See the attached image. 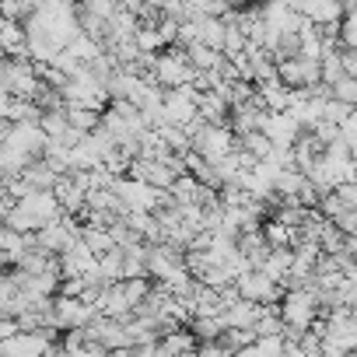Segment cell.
<instances>
[{
	"label": "cell",
	"mask_w": 357,
	"mask_h": 357,
	"mask_svg": "<svg viewBox=\"0 0 357 357\" xmlns=\"http://www.w3.org/2000/svg\"><path fill=\"white\" fill-rule=\"evenodd\" d=\"M277 315L284 326L291 329H308L315 319H319V301H315V291L305 284V287H284L280 301H277Z\"/></svg>",
	"instance_id": "1"
},
{
	"label": "cell",
	"mask_w": 357,
	"mask_h": 357,
	"mask_svg": "<svg viewBox=\"0 0 357 357\" xmlns=\"http://www.w3.org/2000/svg\"><path fill=\"white\" fill-rule=\"evenodd\" d=\"M190 151L200 154L207 165H218L225 154L235 151V133L225 123H204L193 137H190Z\"/></svg>",
	"instance_id": "2"
},
{
	"label": "cell",
	"mask_w": 357,
	"mask_h": 357,
	"mask_svg": "<svg viewBox=\"0 0 357 357\" xmlns=\"http://www.w3.org/2000/svg\"><path fill=\"white\" fill-rule=\"evenodd\" d=\"M193 74H197V70L186 63V56H183V50H178V46L151 60V81H154L158 88H165V91L190 84V81H193Z\"/></svg>",
	"instance_id": "3"
},
{
	"label": "cell",
	"mask_w": 357,
	"mask_h": 357,
	"mask_svg": "<svg viewBox=\"0 0 357 357\" xmlns=\"http://www.w3.org/2000/svg\"><path fill=\"white\" fill-rule=\"evenodd\" d=\"M95 319V308L91 305H84L81 298H67V294H56L53 301H50V329H84L88 322Z\"/></svg>",
	"instance_id": "4"
},
{
	"label": "cell",
	"mask_w": 357,
	"mask_h": 357,
	"mask_svg": "<svg viewBox=\"0 0 357 357\" xmlns=\"http://www.w3.org/2000/svg\"><path fill=\"white\" fill-rule=\"evenodd\" d=\"M235 291H238V298H245V301H252V305H277L280 294H284V287L273 284L263 270H245V273H238V277H235Z\"/></svg>",
	"instance_id": "5"
},
{
	"label": "cell",
	"mask_w": 357,
	"mask_h": 357,
	"mask_svg": "<svg viewBox=\"0 0 357 357\" xmlns=\"http://www.w3.org/2000/svg\"><path fill=\"white\" fill-rule=\"evenodd\" d=\"M197 98H200V91H197L193 84H183V88L165 91V98H161V116H165V123L186 126L190 119H197Z\"/></svg>",
	"instance_id": "6"
},
{
	"label": "cell",
	"mask_w": 357,
	"mask_h": 357,
	"mask_svg": "<svg viewBox=\"0 0 357 357\" xmlns=\"http://www.w3.org/2000/svg\"><path fill=\"white\" fill-rule=\"evenodd\" d=\"M4 147H11V151H22L25 158H39L43 154V144H46V133L39 130V123H11L8 126V133H4V140H0Z\"/></svg>",
	"instance_id": "7"
},
{
	"label": "cell",
	"mask_w": 357,
	"mask_h": 357,
	"mask_svg": "<svg viewBox=\"0 0 357 357\" xmlns=\"http://www.w3.org/2000/svg\"><path fill=\"white\" fill-rule=\"evenodd\" d=\"M277 81H280L284 88H291V91L312 88V84H319V63L301 60V56L280 60V63H277Z\"/></svg>",
	"instance_id": "8"
},
{
	"label": "cell",
	"mask_w": 357,
	"mask_h": 357,
	"mask_svg": "<svg viewBox=\"0 0 357 357\" xmlns=\"http://www.w3.org/2000/svg\"><path fill=\"white\" fill-rule=\"evenodd\" d=\"M32 221H36V228H43V225H53V221H60L63 218V211H60V204H56V197H53V190H32L29 197H22V200H15Z\"/></svg>",
	"instance_id": "9"
},
{
	"label": "cell",
	"mask_w": 357,
	"mask_h": 357,
	"mask_svg": "<svg viewBox=\"0 0 357 357\" xmlns=\"http://www.w3.org/2000/svg\"><path fill=\"white\" fill-rule=\"evenodd\" d=\"M259 133L273 144V147H291L298 140V123L287 116V112H263L259 116Z\"/></svg>",
	"instance_id": "10"
},
{
	"label": "cell",
	"mask_w": 357,
	"mask_h": 357,
	"mask_svg": "<svg viewBox=\"0 0 357 357\" xmlns=\"http://www.w3.org/2000/svg\"><path fill=\"white\" fill-rule=\"evenodd\" d=\"M95 266V256L88 252V245L77 238L74 245H67L56 259V270H60V280H70V277H84L88 270Z\"/></svg>",
	"instance_id": "11"
},
{
	"label": "cell",
	"mask_w": 357,
	"mask_h": 357,
	"mask_svg": "<svg viewBox=\"0 0 357 357\" xmlns=\"http://www.w3.org/2000/svg\"><path fill=\"white\" fill-rule=\"evenodd\" d=\"M298 15H301L308 25L326 29V25H336V22L343 18V4H340V0H301Z\"/></svg>",
	"instance_id": "12"
},
{
	"label": "cell",
	"mask_w": 357,
	"mask_h": 357,
	"mask_svg": "<svg viewBox=\"0 0 357 357\" xmlns=\"http://www.w3.org/2000/svg\"><path fill=\"white\" fill-rule=\"evenodd\" d=\"M259 308H263V305H252V301H245V298H235L231 305L221 308L225 329H252V322L259 319Z\"/></svg>",
	"instance_id": "13"
},
{
	"label": "cell",
	"mask_w": 357,
	"mask_h": 357,
	"mask_svg": "<svg viewBox=\"0 0 357 357\" xmlns=\"http://www.w3.org/2000/svg\"><path fill=\"white\" fill-rule=\"evenodd\" d=\"M256 270H263L273 284L287 287V273H291V249H270Z\"/></svg>",
	"instance_id": "14"
},
{
	"label": "cell",
	"mask_w": 357,
	"mask_h": 357,
	"mask_svg": "<svg viewBox=\"0 0 357 357\" xmlns=\"http://www.w3.org/2000/svg\"><path fill=\"white\" fill-rule=\"evenodd\" d=\"M0 53H4L8 60L11 56H25V29H22V22L0 18Z\"/></svg>",
	"instance_id": "15"
},
{
	"label": "cell",
	"mask_w": 357,
	"mask_h": 357,
	"mask_svg": "<svg viewBox=\"0 0 357 357\" xmlns=\"http://www.w3.org/2000/svg\"><path fill=\"white\" fill-rule=\"evenodd\" d=\"M183 56H186V63H190L193 70H211V67H218V63L225 60L218 50H211V46H204V43L183 46Z\"/></svg>",
	"instance_id": "16"
},
{
	"label": "cell",
	"mask_w": 357,
	"mask_h": 357,
	"mask_svg": "<svg viewBox=\"0 0 357 357\" xmlns=\"http://www.w3.org/2000/svg\"><path fill=\"white\" fill-rule=\"evenodd\" d=\"M186 326H190V333H193L197 340H218V336L225 333V319H221V312H214V315H193Z\"/></svg>",
	"instance_id": "17"
},
{
	"label": "cell",
	"mask_w": 357,
	"mask_h": 357,
	"mask_svg": "<svg viewBox=\"0 0 357 357\" xmlns=\"http://www.w3.org/2000/svg\"><path fill=\"white\" fill-rule=\"evenodd\" d=\"M25 249H32V235H18V231L0 225V252L8 256V263H15Z\"/></svg>",
	"instance_id": "18"
},
{
	"label": "cell",
	"mask_w": 357,
	"mask_h": 357,
	"mask_svg": "<svg viewBox=\"0 0 357 357\" xmlns=\"http://www.w3.org/2000/svg\"><path fill=\"white\" fill-rule=\"evenodd\" d=\"M77 238L88 245V252H91V256H102V252L116 249V245H112V238H109V231H105V228H95V225H81Z\"/></svg>",
	"instance_id": "19"
},
{
	"label": "cell",
	"mask_w": 357,
	"mask_h": 357,
	"mask_svg": "<svg viewBox=\"0 0 357 357\" xmlns=\"http://www.w3.org/2000/svg\"><path fill=\"white\" fill-rule=\"evenodd\" d=\"M98 116H102V112L77 109V105H67V126H74L77 133H95V130H98Z\"/></svg>",
	"instance_id": "20"
},
{
	"label": "cell",
	"mask_w": 357,
	"mask_h": 357,
	"mask_svg": "<svg viewBox=\"0 0 357 357\" xmlns=\"http://www.w3.org/2000/svg\"><path fill=\"white\" fill-rule=\"evenodd\" d=\"M259 231H263V238H266L270 249H287L291 238H294V228H287V225H280V221H270V225L259 228Z\"/></svg>",
	"instance_id": "21"
},
{
	"label": "cell",
	"mask_w": 357,
	"mask_h": 357,
	"mask_svg": "<svg viewBox=\"0 0 357 357\" xmlns=\"http://www.w3.org/2000/svg\"><path fill=\"white\" fill-rule=\"evenodd\" d=\"M119 291L126 294L130 308H137V305L151 294V280H147V277H130V280H119Z\"/></svg>",
	"instance_id": "22"
},
{
	"label": "cell",
	"mask_w": 357,
	"mask_h": 357,
	"mask_svg": "<svg viewBox=\"0 0 357 357\" xmlns=\"http://www.w3.org/2000/svg\"><path fill=\"white\" fill-rule=\"evenodd\" d=\"M347 116H354V105H343V102H336V98H326V102H322V119H319V123L340 126Z\"/></svg>",
	"instance_id": "23"
},
{
	"label": "cell",
	"mask_w": 357,
	"mask_h": 357,
	"mask_svg": "<svg viewBox=\"0 0 357 357\" xmlns=\"http://www.w3.org/2000/svg\"><path fill=\"white\" fill-rule=\"evenodd\" d=\"M329 98H336V102H343V105H354V102H357V81H354V77L333 81V84H329Z\"/></svg>",
	"instance_id": "24"
},
{
	"label": "cell",
	"mask_w": 357,
	"mask_h": 357,
	"mask_svg": "<svg viewBox=\"0 0 357 357\" xmlns=\"http://www.w3.org/2000/svg\"><path fill=\"white\" fill-rule=\"evenodd\" d=\"M193 357H228V350L218 340H200L197 350H193Z\"/></svg>",
	"instance_id": "25"
},
{
	"label": "cell",
	"mask_w": 357,
	"mask_h": 357,
	"mask_svg": "<svg viewBox=\"0 0 357 357\" xmlns=\"http://www.w3.org/2000/svg\"><path fill=\"white\" fill-rule=\"evenodd\" d=\"M130 350H133V357H165L158 343H144V347H130Z\"/></svg>",
	"instance_id": "26"
},
{
	"label": "cell",
	"mask_w": 357,
	"mask_h": 357,
	"mask_svg": "<svg viewBox=\"0 0 357 357\" xmlns=\"http://www.w3.org/2000/svg\"><path fill=\"white\" fill-rule=\"evenodd\" d=\"M140 4H144V0H112V8H116V11H130V15H137Z\"/></svg>",
	"instance_id": "27"
},
{
	"label": "cell",
	"mask_w": 357,
	"mask_h": 357,
	"mask_svg": "<svg viewBox=\"0 0 357 357\" xmlns=\"http://www.w3.org/2000/svg\"><path fill=\"white\" fill-rule=\"evenodd\" d=\"M280 357H308L298 343H284V350H280Z\"/></svg>",
	"instance_id": "28"
},
{
	"label": "cell",
	"mask_w": 357,
	"mask_h": 357,
	"mask_svg": "<svg viewBox=\"0 0 357 357\" xmlns=\"http://www.w3.org/2000/svg\"><path fill=\"white\" fill-rule=\"evenodd\" d=\"M144 4H147V8H154V11H161V8L168 4V0H144Z\"/></svg>",
	"instance_id": "29"
},
{
	"label": "cell",
	"mask_w": 357,
	"mask_h": 357,
	"mask_svg": "<svg viewBox=\"0 0 357 357\" xmlns=\"http://www.w3.org/2000/svg\"><path fill=\"white\" fill-rule=\"evenodd\" d=\"M280 4H284L287 11H298V8H301V0H280Z\"/></svg>",
	"instance_id": "30"
},
{
	"label": "cell",
	"mask_w": 357,
	"mask_h": 357,
	"mask_svg": "<svg viewBox=\"0 0 357 357\" xmlns=\"http://www.w3.org/2000/svg\"><path fill=\"white\" fill-rule=\"evenodd\" d=\"M231 4H238V0H231Z\"/></svg>",
	"instance_id": "31"
}]
</instances>
